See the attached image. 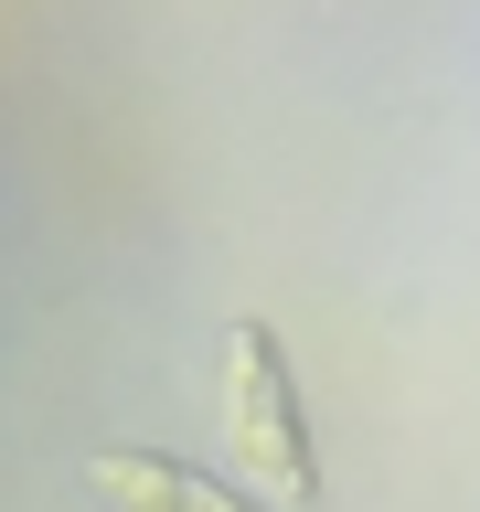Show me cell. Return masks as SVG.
Wrapping results in <instances>:
<instances>
[{
    "instance_id": "7a4b0ae2",
    "label": "cell",
    "mask_w": 480,
    "mask_h": 512,
    "mask_svg": "<svg viewBox=\"0 0 480 512\" xmlns=\"http://www.w3.org/2000/svg\"><path fill=\"white\" fill-rule=\"evenodd\" d=\"M86 480H96V502H107V512H246L235 491L192 480L182 459H150V448H96Z\"/></svg>"
},
{
    "instance_id": "6da1fadb",
    "label": "cell",
    "mask_w": 480,
    "mask_h": 512,
    "mask_svg": "<svg viewBox=\"0 0 480 512\" xmlns=\"http://www.w3.org/2000/svg\"><path fill=\"white\" fill-rule=\"evenodd\" d=\"M224 448L235 470L256 480V502L310 512L320 502V448L299 427V395H288V352L267 320H235L224 331Z\"/></svg>"
}]
</instances>
